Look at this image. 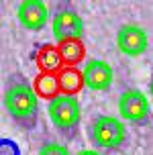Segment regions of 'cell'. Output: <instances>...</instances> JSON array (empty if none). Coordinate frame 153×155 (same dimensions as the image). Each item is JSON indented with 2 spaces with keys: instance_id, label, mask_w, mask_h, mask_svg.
<instances>
[{
  "instance_id": "obj_1",
  "label": "cell",
  "mask_w": 153,
  "mask_h": 155,
  "mask_svg": "<svg viewBox=\"0 0 153 155\" xmlns=\"http://www.w3.org/2000/svg\"><path fill=\"white\" fill-rule=\"evenodd\" d=\"M4 108L21 129L31 131L39 123V96L23 74H12L4 84Z\"/></svg>"
},
{
  "instance_id": "obj_2",
  "label": "cell",
  "mask_w": 153,
  "mask_h": 155,
  "mask_svg": "<svg viewBox=\"0 0 153 155\" xmlns=\"http://www.w3.org/2000/svg\"><path fill=\"white\" fill-rule=\"evenodd\" d=\"M47 114H49V120L55 127V131L61 133L63 137L74 139L78 135L80 120H82V108H80V102L74 94L59 92L53 98H49Z\"/></svg>"
},
{
  "instance_id": "obj_3",
  "label": "cell",
  "mask_w": 153,
  "mask_h": 155,
  "mask_svg": "<svg viewBox=\"0 0 153 155\" xmlns=\"http://www.w3.org/2000/svg\"><path fill=\"white\" fill-rule=\"evenodd\" d=\"M88 135L90 141L96 149H104V151H116L125 145L127 139V131L122 120L115 118L108 114H98L88 127Z\"/></svg>"
},
{
  "instance_id": "obj_4",
  "label": "cell",
  "mask_w": 153,
  "mask_h": 155,
  "mask_svg": "<svg viewBox=\"0 0 153 155\" xmlns=\"http://www.w3.org/2000/svg\"><path fill=\"white\" fill-rule=\"evenodd\" d=\"M51 33L57 43L65 39H82L84 21L69 2H59L55 6L53 16H51Z\"/></svg>"
},
{
  "instance_id": "obj_5",
  "label": "cell",
  "mask_w": 153,
  "mask_h": 155,
  "mask_svg": "<svg viewBox=\"0 0 153 155\" xmlns=\"http://www.w3.org/2000/svg\"><path fill=\"white\" fill-rule=\"evenodd\" d=\"M118 114H121L122 120L133 124H143L147 123V118L151 114V108H149V100L147 96L141 90H125V92L118 96Z\"/></svg>"
},
{
  "instance_id": "obj_6",
  "label": "cell",
  "mask_w": 153,
  "mask_h": 155,
  "mask_svg": "<svg viewBox=\"0 0 153 155\" xmlns=\"http://www.w3.org/2000/svg\"><path fill=\"white\" fill-rule=\"evenodd\" d=\"M116 47L127 57H139L147 51L149 37L139 25H122L116 31Z\"/></svg>"
},
{
  "instance_id": "obj_7",
  "label": "cell",
  "mask_w": 153,
  "mask_h": 155,
  "mask_svg": "<svg viewBox=\"0 0 153 155\" xmlns=\"http://www.w3.org/2000/svg\"><path fill=\"white\" fill-rule=\"evenodd\" d=\"M82 78H84V88L94 92H104L112 86L115 71L104 59H88L82 68Z\"/></svg>"
},
{
  "instance_id": "obj_8",
  "label": "cell",
  "mask_w": 153,
  "mask_h": 155,
  "mask_svg": "<svg viewBox=\"0 0 153 155\" xmlns=\"http://www.w3.org/2000/svg\"><path fill=\"white\" fill-rule=\"evenodd\" d=\"M16 18L27 31H41L49 23V8L43 0H23L16 8Z\"/></svg>"
},
{
  "instance_id": "obj_9",
  "label": "cell",
  "mask_w": 153,
  "mask_h": 155,
  "mask_svg": "<svg viewBox=\"0 0 153 155\" xmlns=\"http://www.w3.org/2000/svg\"><path fill=\"white\" fill-rule=\"evenodd\" d=\"M55 76H57L59 92H63V94H74V96H76V94L84 88L82 70H78L76 65H63L61 70L55 71Z\"/></svg>"
},
{
  "instance_id": "obj_10",
  "label": "cell",
  "mask_w": 153,
  "mask_h": 155,
  "mask_svg": "<svg viewBox=\"0 0 153 155\" xmlns=\"http://www.w3.org/2000/svg\"><path fill=\"white\" fill-rule=\"evenodd\" d=\"M35 63H37V68L41 71H57L63 68V61H61V55H59V49L57 45H45L37 47V51H35Z\"/></svg>"
},
{
  "instance_id": "obj_11",
  "label": "cell",
  "mask_w": 153,
  "mask_h": 155,
  "mask_svg": "<svg viewBox=\"0 0 153 155\" xmlns=\"http://www.w3.org/2000/svg\"><path fill=\"white\" fill-rule=\"evenodd\" d=\"M63 65H78L86 57V47L82 39H65L57 43Z\"/></svg>"
},
{
  "instance_id": "obj_12",
  "label": "cell",
  "mask_w": 153,
  "mask_h": 155,
  "mask_svg": "<svg viewBox=\"0 0 153 155\" xmlns=\"http://www.w3.org/2000/svg\"><path fill=\"white\" fill-rule=\"evenodd\" d=\"M33 88L37 92L39 98H53L55 94H59V84H57V76L53 71H41L35 82H33Z\"/></svg>"
},
{
  "instance_id": "obj_13",
  "label": "cell",
  "mask_w": 153,
  "mask_h": 155,
  "mask_svg": "<svg viewBox=\"0 0 153 155\" xmlns=\"http://www.w3.org/2000/svg\"><path fill=\"white\" fill-rule=\"evenodd\" d=\"M39 155H69V151L59 143H45L39 149Z\"/></svg>"
},
{
  "instance_id": "obj_14",
  "label": "cell",
  "mask_w": 153,
  "mask_h": 155,
  "mask_svg": "<svg viewBox=\"0 0 153 155\" xmlns=\"http://www.w3.org/2000/svg\"><path fill=\"white\" fill-rule=\"evenodd\" d=\"M0 155H21L18 143L12 139H0Z\"/></svg>"
},
{
  "instance_id": "obj_15",
  "label": "cell",
  "mask_w": 153,
  "mask_h": 155,
  "mask_svg": "<svg viewBox=\"0 0 153 155\" xmlns=\"http://www.w3.org/2000/svg\"><path fill=\"white\" fill-rule=\"evenodd\" d=\"M76 155H100L96 149H84V151H80V153H76Z\"/></svg>"
},
{
  "instance_id": "obj_16",
  "label": "cell",
  "mask_w": 153,
  "mask_h": 155,
  "mask_svg": "<svg viewBox=\"0 0 153 155\" xmlns=\"http://www.w3.org/2000/svg\"><path fill=\"white\" fill-rule=\"evenodd\" d=\"M149 94H151V98H153V76H151V80H149Z\"/></svg>"
}]
</instances>
